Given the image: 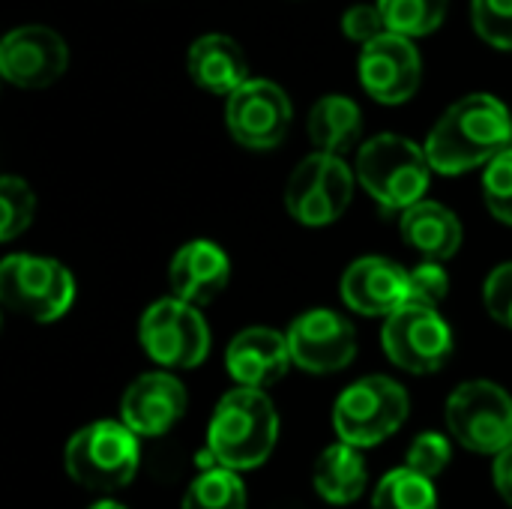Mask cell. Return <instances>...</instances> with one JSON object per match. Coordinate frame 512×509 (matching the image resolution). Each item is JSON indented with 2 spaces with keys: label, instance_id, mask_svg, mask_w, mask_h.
<instances>
[{
  "label": "cell",
  "instance_id": "4fadbf2b",
  "mask_svg": "<svg viewBox=\"0 0 512 509\" xmlns=\"http://www.w3.org/2000/svg\"><path fill=\"white\" fill-rule=\"evenodd\" d=\"M69 66V48L60 33L27 24L15 27L0 42V75L21 90H42L54 84Z\"/></svg>",
  "mask_w": 512,
  "mask_h": 509
},
{
  "label": "cell",
  "instance_id": "7402d4cb",
  "mask_svg": "<svg viewBox=\"0 0 512 509\" xmlns=\"http://www.w3.org/2000/svg\"><path fill=\"white\" fill-rule=\"evenodd\" d=\"M363 132V111L348 96H324L309 111V138L318 153L342 156L348 153Z\"/></svg>",
  "mask_w": 512,
  "mask_h": 509
},
{
  "label": "cell",
  "instance_id": "ba28073f",
  "mask_svg": "<svg viewBox=\"0 0 512 509\" xmlns=\"http://www.w3.org/2000/svg\"><path fill=\"white\" fill-rule=\"evenodd\" d=\"M138 339L144 354L159 363L165 372L171 369H195L210 354V330L201 318L198 306L183 303L177 297L156 300L138 324Z\"/></svg>",
  "mask_w": 512,
  "mask_h": 509
},
{
  "label": "cell",
  "instance_id": "d6986e66",
  "mask_svg": "<svg viewBox=\"0 0 512 509\" xmlns=\"http://www.w3.org/2000/svg\"><path fill=\"white\" fill-rule=\"evenodd\" d=\"M186 69L192 81L207 93L231 96L249 81V63L243 48L225 33H207L192 42L186 54Z\"/></svg>",
  "mask_w": 512,
  "mask_h": 509
},
{
  "label": "cell",
  "instance_id": "9a60e30c",
  "mask_svg": "<svg viewBox=\"0 0 512 509\" xmlns=\"http://www.w3.org/2000/svg\"><path fill=\"white\" fill-rule=\"evenodd\" d=\"M186 414V387L171 372H147L135 378L120 402L123 423L138 438H159Z\"/></svg>",
  "mask_w": 512,
  "mask_h": 509
},
{
  "label": "cell",
  "instance_id": "5bb4252c",
  "mask_svg": "<svg viewBox=\"0 0 512 509\" xmlns=\"http://www.w3.org/2000/svg\"><path fill=\"white\" fill-rule=\"evenodd\" d=\"M360 81L366 93L384 105H399L408 102L423 78L420 66V51L408 36L399 33H384L381 39L369 42L360 51Z\"/></svg>",
  "mask_w": 512,
  "mask_h": 509
},
{
  "label": "cell",
  "instance_id": "603a6c76",
  "mask_svg": "<svg viewBox=\"0 0 512 509\" xmlns=\"http://www.w3.org/2000/svg\"><path fill=\"white\" fill-rule=\"evenodd\" d=\"M183 509H246V486L237 471L213 465L189 483Z\"/></svg>",
  "mask_w": 512,
  "mask_h": 509
},
{
  "label": "cell",
  "instance_id": "836d02e7",
  "mask_svg": "<svg viewBox=\"0 0 512 509\" xmlns=\"http://www.w3.org/2000/svg\"><path fill=\"white\" fill-rule=\"evenodd\" d=\"M90 509H126V507H123V504H117V501H108V498H105V501H96Z\"/></svg>",
  "mask_w": 512,
  "mask_h": 509
},
{
  "label": "cell",
  "instance_id": "5b68a950",
  "mask_svg": "<svg viewBox=\"0 0 512 509\" xmlns=\"http://www.w3.org/2000/svg\"><path fill=\"white\" fill-rule=\"evenodd\" d=\"M411 399L405 387L384 375H366L354 381L333 405V429L339 441L366 450L402 429Z\"/></svg>",
  "mask_w": 512,
  "mask_h": 509
},
{
  "label": "cell",
  "instance_id": "6da1fadb",
  "mask_svg": "<svg viewBox=\"0 0 512 509\" xmlns=\"http://www.w3.org/2000/svg\"><path fill=\"white\" fill-rule=\"evenodd\" d=\"M510 147V111L489 93H471L450 105L423 144L429 165L438 174H465L471 168L489 165Z\"/></svg>",
  "mask_w": 512,
  "mask_h": 509
},
{
  "label": "cell",
  "instance_id": "83f0119b",
  "mask_svg": "<svg viewBox=\"0 0 512 509\" xmlns=\"http://www.w3.org/2000/svg\"><path fill=\"white\" fill-rule=\"evenodd\" d=\"M483 198H486L489 213L498 222L512 225V147L486 165V174H483Z\"/></svg>",
  "mask_w": 512,
  "mask_h": 509
},
{
  "label": "cell",
  "instance_id": "d6a6232c",
  "mask_svg": "<svg viewBox=\"0 0 512 509\" xmlns=\"http://www.w3.org/2000/svg\"><path fill=\"white\" fill-rule=\"evenodd\" d=\"M492 480H495V489H498V495H501V498H504V501H507V504L512 507V447L495 456V465H492Z\"/></svg>",
  "mask_w": 512,
  "mask_h": 509
},
{
  "label": "cell",
  "instance_id": "7a4b0ae2",
  "mask_svg": "<svg viewBox=\"0 0 512 509\" xmlns=\"http://www.w3.org/2000/svg\"><path fill=\"white\" fill-rule=\"evenodd\" d=\"M279 438V417L264 390L237 387L225 393L207 426V453L228 471L264 465Z\"/></svg>",
  "mask_w": 512,
  "mask_h": 509
},
{
  "label": "cell",
  "instance_id": "7c38bea8",
  "mask_svg": "<svg viewBox=\"0 0 512 509\" xmlns=\"http://www.w3.org/2000/svg\"><path fill=\"white\" fill-rule=\"evenodd\" d=\"M288 348L294 366L312 375L345 369L357 354V333L351 321L333 309H309L288 327Z\"/></svg>",
  "mask_w": 512,
  "mask_h": 509
},
{
  "label": "cell",
  "instance_id": "44dd1931",
  "mask_svg": "<svg viewBox=\"0 0 512 509\" xmlns=\"http://www.w3.org/2000/svg\"><path fill=\"white\" fill-rule=\"evenodd\" d=\"M366 480H369V471H366V462H363V453L345 441L327 447L318 462H315V471H312V483H315V492L327 501V504H336V507H345V504H354L363 489H366Z\"/></svg>",
  "mask_w": 512,
  "mask_h": 509
},
{
  "label": "cell",
  "instance_id": "d4e9b609",
  "mask_svg": "<svg viewBox=\"0 0 512 509\" xmlns=\"http://www.w3.org/2000/svg\"><path fill=\"white\" fill-rule=\"evenodd\" d=\"M450 0H378V9L390 33L399 36H426L441 27Z\"/></svg>",
  "mask_w": 512,
  "mask_h": 509
},
{
  "label": "cell",
  "instance_id": "52a82bcc",
  "mask_svg": "<svg viewBox=\"0 0 512 509\" xmlns=\"http://www.w3.org/2000/svg\"><path fill=\"white\" fill-rule=\"evenodd\" d=\"M447 429L471 453L510 450L512 396L492 381H465L447 399Z\"/></svg>",
  "mask_w": 512,
  "mask_h": 509
},
{
  "label": "cell",
  "instance_id": "4316f807",
  "mask_svg": "<svg viewBox=\"0 0 512 509\" xmlns=\"http://www.w3.org/2000/svg\"><path fill=\"white\" fill-rule=\"evenodd\" d=\"M471 21L480 39L512 51V0H471Z\"/></svg>",
  "mask_w": 512,
  "mask_h": 509
},
{
  "label": "cell",
  "instance_id": "cb8c5ba5",
  "mask_svg": "<svg viewBox=\"0 0 512 509\" xmlns=\"http://www.w3.org/2000/svg\"><path fill=\"white\" fill-rule=\"evenodd\" d=\"M372 509H438V492L432 480L402 465L381 477L372 495Z\"/></svg>",
  "mask_w": 512,
  "mask_h": 509
},
{
  "label": "cell",
  "instance_id": "277c9868",
  "mask_svg": "<svg viewBox=\"0 0 512 509\" xmlns=\"http://www.w3.org/2000/svg\"><path fill=\"white\" fill-rule=\"evenodd\" d=\"M138 462V435L123 420L90 423L78 429L63 450V468L69 480L102 495L129 486L138 474Z\"/></svg>",
  "mask_w": 512,
  "mask_h": 509
},
{
  "label": "cell",
  "instance_id": "ac0fdd59",
  "mask_svg": "<svg viewBox=\"0 0 512 509\" xmlns=\"http://www.w3.org/2000/svg\"><path fill=\"white\" fill-rule=\"evenodd\" d=\"M231 279V261L213 240H189L177 249L168 267V282L177 300L192 306L213 303Z\"/></svg>",
  "mask_w": 512,
  "mask_h": 509
},
{
  "label": "cell",
  "instance_id": "f546056e",
  "mask_svg": "<svg viewBox=\"0 0 512 509\" xmlns=\"http://www.w3.org/2000/svg\"><path fill=\"white\" fill-rule=\"evenodd\" d=\"M450 276L438 261H423L414 270H408V303L438 309L447 300Z\"/></svg>",
  "mask_w": 512,
  "mask_h": 509
},
{
  "label": "cell",
  "instance_id": "30bf717a",
  "mask_svg": "<svg viewBox=\"0 0 512 509\" xmlns=\"http://www.w3.org/2000/svg\"><path fill=\"white\" fill-rule=\"evenodd\" d=\"M381 348L393 366L411 375H432L453 354V330L438 309L408 303L384 321Z\"/></svg>",
  "mask_w": 512,
  "mask_h": 509
},
{
  "label": "cell",
  "instance_id": "9c48e42d",
  "mask_svg": "<svg viewBox=\"0 0 512 509\" xmlns=\"http://www.w3.org/2000/svg\"><path fill=\"white\" fill-rule=\"evenodd\" d=\"M354 177L342 156L312 153L288 177L285 207L306 228L333 225L354 198Z\"/></svg>",
  "mask_w": 512,
  "mask_h": 509
},
{
  "label": "cell",
  "instance_id": "2e32d148",
  "mask_svg": "<svg viewBox=\"0 0 512 509\" xmlns=\"http://www.w3.org/2000/svg\"><path fill=\"white\" fill-rule=\"evenodd\" d=\"M342 300L366 318H390L408 306V270L381 255L357 258L342 276Z\"/></svg>",
  "mask_w": 512,
  "mask_h": 509
},
{
  "label": "cell",
  "instance_id": "e0dca14e",
  "mask_svg": "<svg viewBox=\"0 0 512 509\" xmlns=\"http://www.w3.org/2000/svg\"><path fill=\"white\" fill-rule=\"evenodd\" d=\"M288 336L270 327H249L237 333L225 351L228 375L246 390H264L276 384L291 366Z\"/></svg>",
  "mask_w": 512,
  "mask_h": 509
},
{
  "label": "cell",
  "instance_id": "f1b7e54d",
  "mask_svg": "<svg viewBox=\"0 0 512 509\" xmlns=\"http://www.w3.org/2000/svg\"><path fill=\"white\" fill-rule=\"evenodd\" d=\"M450 456H453V447H450L447 435L423 432L411 441V447L405 453V468H411L414 474H420L426 480H435L450 465Z\"/></svg>",
  "mask_w": 512,
  "mask_h": 509
},
{
  "label": "cell",
  "instance_id": "4dcf8cb0",
  "mask_svg": "<svg viewBox=\"0 0 512 509\" xmlns=\"http://www.w3.org/2000/svg\"><path fill=\"white\" fill-rule=\"evenodd\" d=\"M483 300H486V309L489 315L510 327L512 330V261L495 267L486 279V288H483Z\"/></svg>",
  "mask_w": 512,
  "mask_h": 509
},
{
  "label": "cell",
  "instance_id": "1f68e13d",
  "mask_svg": "<svg viewBox=\"0 0 512 509\" xmlns=\"http://www.w3.org/2000/svg\"><path fill=\"white\" fill-rule=\"evenodd\" d=\"M342 30H345L348 39L360 42L363 48H366L369 42L381 39L384 33H390L384 15H381V9H378V3H375V6H372V3L351 6V9L345 12V18H342Z\"/></svg>",
  "mask_w": 512,
  "mask_h": 509
},
{
  "label": "cell",
  "instance_id": "3957f363",
  "mask_svg": "<svg viewBox=\"0 0 512 509\" xmlns=\"http://www.w3.org/2000/svg\"><path fill=\"white\" fill-rule=\"evenodd\" d=\"M354 174L381 210L405 213L408 207L423 201L432 165L420 144L384 132L360 147Z\"/></svg>",
  "mask_w": 512,
  "mask_h": 509
},
{
  "label": "cell",
  "instance_id": "8fae6325",
  "mask_svg": "<svg viewBox=\"0 0 512 509\" xmlns=\"http://www.w3.org/2000/svg\"><path fill=\"white\" fill-rule=\"evenodd\" d=\"M225 123L237 144L249 150H270L288 135L291 99L276 81L249 78L228 96Z\"/></svg>",
  "mask_w": 512,
  "mask_h": 509
},
{
  "label": "cell",
  "instance_id": "484cf974",
  "mask_svg": "<svg viewBox=\"0 0 512 509\" xmlns=\"http://www.w3.org/2000/svg\"><path fill=\"white\" fill-rule=\"evenodd\" d=\"M36 213V195L27 180L6 174L0 180V240L18 237Z\"/></svg>",
  "mask_w": 512,
  "mask_h": 509
},
{
  "label": "cell",
  "instance_id": "ffe728a7",
  "mask_svg": "<svg viewBox=\"0 0 512 509\" xmlns=\"http://www.w3.org/2000/svg\"><path fill=\"white\" fill-rule=\"evenodd\" d=\"M399 231L411 249H417L426 261H438V264L453 258L465 237L459 216L438 201H420L408 207L399 216Z\"/></svg>",
  "mask_w": 512,
  "mask_h": 509
},
{
  "label": "cell",
  "instance_id": "8992f818",
  "mask_svg": "<svg viewBox=\"0 0 512 509\" xmlns=\"http://www.w3.org/2000/svg\"><path fill=\"white\" fill-rule=\"evenodd\" d=\"M0 300L15 315L48 324L69 312L75 300V279L54 258L6 255L0 264Z\"/></svg>",
  "mask_w": 512,
  "mask_h": 509
}]
</instances>
